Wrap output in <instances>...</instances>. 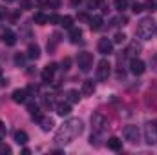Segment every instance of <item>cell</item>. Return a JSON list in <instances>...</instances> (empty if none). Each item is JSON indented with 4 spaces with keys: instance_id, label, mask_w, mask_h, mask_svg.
Here are the masks:
<instances>
[{
    "instance_id": "6da1fadb",
    "label": "cell",
    "mask_w": 157,
    "mask_h": 155,
    "mask_svg": "<svg viewBox=\"0 0 157 155\" xmlns=\"http://www.w3.org/2000/svg\"><path fill=\"white\" fill-rule=\"evenodd\" d=\"M82 133V120L80 119H68L55 133V144L59 146H64V144H70L75 137H78Z\"/></svg>"
},
{
    "instance_id": "7a4b0ae2",
    "label": "cell",
    "mask_w": 157,
    "mask_h": 155,
    "mask_svg": "<svg viewBox=\"0 0 157 155\" xmlns=\"http://www.w3.org/2000/svg\"><path fill=\"white\" fill-rule=\"evenodd\" d=\"M154 31H155V22H154L152 17H148V18H143V20L139 22L135 35H137L139 39H143V40H148V39H152Z\"/></svg>"
},
{
    "instance_id": "3957f363",
    "label": "cell",
    "mask_w": 157,
    "mask_h": 155,
    "mask_svg": "<svg viewBox=\"0 0 157 155\" xmlns=\"http://www.w3.org/2000/svg\"><path fill=\"white\" fill-rule=\"evenodd\" d=\"M77 64H78V68H80L82 73H88V71L91 70V66H93V55L88 53V51L80 53L77 57Z\"/></svg>"
},
{
    "instance_id": "277c9868",
    "label": "cell",
    "mask_w": 157,
    "mask_h": 155,
    "mask_svg": "<svg viewBox=\"0 0 157 155\" xmlns=\"http://www.w3.org/2000/svg\"><path fill=\"white\" fill-rule=\"evenodd\" d=\"M122 137H124V141H128L130 144H135V142H139V139H141V131H139L137 126H126V128L122 130Z\"/></svg>"
},
{
    "instance_id": "5b68a950",
    "label": "cell",
    "mask_w": 157,
    "mask_h": 155,
    "mask_svg": "<svg viewBox=\"0 0 157 155\" xmlns=\"http://www.w3.org/2000/svg\"><path fill=\"white\" fill-rule=\"evenodd\" d=\"M110 70H112L110 62H108L106 59H102V60L97 64V71H95V77H97V80H106V78H108V75H110Z\"/></svg>"
},
{
    "instance_id": "8992f818",
    "label": "cell",
    "mask_w": 157,
    "mask_h": 155,
    "mask_svg": "<svg viewBox=\"0 0 157 155\" xmlns=\"http://www.w3.org/2000/svg\"><path fill=\"white\" fill-rule=\"evenodd\" d=\"M91 126H93V131L101 135L104 131V128H106V119H104V115L102 113H93V117H91Z\"/></svg>"
},
{
    "instance_id": "52a82bcc",
    "label": "cell",
    "mask_w": 157,
    "mask_h": 155,
    "mask_svg": "<svg viewBox=\"0 0 157 155\" xmlns=\"http://www.w3.org/2000/svg\"><path fill=\"white\" fill-rule=\"evenodd\" d=\"M144 139L148 144H155L157 142V128L154 122H146L144 124Z\"/></svg>"
},
{
    "instance_id": "ba28073f",
    "label": "cell",
    "mask_w": 157,
    "mask_h": 155,
    "mask_svg": "<svg viewBox=\"0 0 157 155\" xmlns=\"http://www.w3.org/2000/svg\"><path fill=\"white\" fill-rule=\"evenodd\" d=\"M130 71L139 77V75H143V73L146 71V64H144L141 59H132V60H130Z\"/></svg>"
},
{
    "instance_id": "9c48e42d",
    "label": "cell",
    "mask_w": 157,
    "mask_h": 155,
    "mask_svg": "<svg viewBox=\"0 0 157 155\" xmlns=\"http://www.w3.org/2000/svg\"><path fill=\"white\" fill-rule=\"evenodd\" d=\"M144 102H146V106H148V108H157V80H154L152 89L146 93Z\"/></svg>"
},
{
    "instance_id": "30bf717a",
    "label": "cell",
    "mask_w": 157,
    "mask_h": 155,
    "mask_svg": "<svg viewBox=\"0 0 157 155\" xmlns=\"http://www.w3.org/2000/svg\"><path fill=\"white\" fill-rule=\"evenodd\" d=\"M97 49H99V53H102V55H110L112 49H113V44H112V40H108V39H101L99 44H97Z\"/></svg>"
},
{
    "instance_id": "8fae6325",
    "label": "cell",
    "mask_w": 157,
    "mask_h": 155,
    "mask_svg": "<svg viewBox=\"0 0 157 155\" xmlns=\"http://www.w3.org/2000/svg\"><path fill=\"white\" fill-rule=\"evenodd\" d=\"M93 91H95V82H93V80H84V82H82V89H80V93H82L84 97H90Z\"/></svg>"
},
{
    "instance_id": "7c38bea8",
    "label": "cell",
    "mask_w": 157,
    "mask_h": 155,
    "mask_svg": "<svg viewBox=\"0 0 157 155\" xmlns=\"http://www.w3.org/2000/svg\"><path fill=\"white\" fill-rule=\"evenodd\" d=\"M55 71H57V64H48V66L42 70V78H44V80H51L53 75H55Z\"/></svg>"
},
{
    "instance_id": "4fadbf2b",
    "label": "cell",
    "mask_w": 157,
    "mask_h": 155,
    "mask_svg": "<svg viewBox=\"0 0 157 155\" xmlns=\"http://www.w3.org/2000/svg\"><path fill=\"white\" fill-rule=\"evenodd\" d=\"M106 144H108V148H110V150H113V152H119V150L122 148V141H121L119 137H110Z\"/></svg>"
},
{
    "instance_id": "5bb4252c",
    "label": "cell",
    "mask_w": 157,
    "mask_h": 155,
    "mask_svg": "<svg viewBox=\"0 0 157 155\" xmlns=\"http://www.w3.org/2000/svg\"><path fill=\"white\" fill-rule=\"evenodd\" d=\"M11 97H13V100H15V102H26L28 91H26V89H15Z\"/></svg>"
},
{
    "instance_id": "9a60e30c",
    "label": "cell",
    "mask_w": 157,
    "mask_h": 155,
    "mask_svg": "<svg viewBox=\"0 0 157 155\" xmlns=\"http://www.w3.org/2000/svg\"><path fill=\"white\" fill-rule=\"evenodd\" d=\"M15 141H17V144H22L24 146L29 141V137H28V133L24 130H18V131H15Z\"/></svg>"
},
{
    "instance_id": "2e32d148",
    "label": "cell",
    "mask_w": 157,
    "mask_h": 155,
    "mask_svg": "<svg viewBox=\"0 0 157 155\" xmlns=\"http://www.w3.org/2000/svg\"><path fill=\"white\" fill-rule=\"evenodd\" d=\"M2 37H4V42H6L7 46H15V42H17V35H15L11 29H6Z\"/></svg>"
},
{
    "instance_id": "e0dca14e",
    "label": "cell",
    "mask_w": 157,
    "mask_h": 155,
    "mask_svg": "<svg viewBox=\"0 0 157 155\" xmlns=\"http://www.w3.org/2000/svg\"><path fill=\"white\" fill-rule=\"evenodd\" d=\"M70 112H71V104H70V102H62V104L57 106V113H59L60 117L70 115Z\"/></svg>"
},
{
    "instance_id": "ac0fdd59",
    "label": "cell",
    "mask_w": 157,
    "mask_h": 155,
    "mask_svg": "<svg viewBox=\"0 0 157 155\" xmlns=\"http://www.w3.org/2000/svg\"><path fill=\"white\" fill-rule=\"evenodd\" d=\"M28 57L33 59V60H37L40 57V47L37 44H29V47H28Z\"/></svg>"
},
{
    "instance_id": "d6986e66",
    "label": "cell",
    "mask_w": 157,
    "mask_h": 155,
    "mask_svg": "<svg viewBox=\"0 0 157 155\" xmlns=\"http://www.w3.org/2000/svg\"><path fill=\"white\" fill-rule=\"evenodd\" d=\"M80 37H82V31L78 28H70V40L73 44H77L78 40H80Z\"/></svg>"
},
{
    "instance_id": "ffe728a7",
    "label": "cell",
    "mask_w": 157,
    "mask_h": 155,
    "mask_svg": "<svg viewBox=\"0 0 157 155\" xmlns=\"http://www.w3.org/2000/svg\"><path fill=\"white\" fill-rule=\"evenodd\" d=\"M90 26H91L93 31H99V29L102 28V17H93V18H90Z\"/></svg>"
},
{
    "instance_id": "44dd1931",
    "label": "cell",
    "mask_w": 157,
    "mask_h": 155,
    "mask_svg": "<svg viewBox=\"0 0 157 155\" xmlns=\"http://www.w3.org/2000/svg\"><path fill=\"white\" fill-rule=\"evenodd\" d=\"M40 126H42V130H44V131H49V130L55 126V122H53V119L44 117V119H40Z\"/></svg>"
},
{
    "instance_id": "7402d4cb",
    "label": "cell",
    "mask_w": 157,
    "mask_h": 155,
    "mask_svg": "<svg viewBox=\"0 0 157 155\" xmlns=\"http://www.w3.org/2000/svg\"><path fill=\"white\" fill-rule=\"evenodd\" d=\"M33 22L39 24V26H46V24H48V15H44V13H35Z\"/></svg>"
},
{
    "instance_id": "603a6c76",
    "label": "cell",
    "mask_w": 157,
    "mask_h": 155,
    "mask_svg": "<svg viewBox=\"0 0 157 155\" xmlns=\"http://www.w3.org/2000/svg\"><path fill=\"white\" fill-rule=\"evenodd\" d=\"M66 100H68L70 104H75V102H78V91H75V89H70V91L66 93Z\"/></svg>"
},
{
    "instance_id": "cb8c5ba5",
    "label": "cell",
    "mask_w": 157,
    "mask_h": 155,
    "mask_svg": "<svg viewBox=\"0 0 157 155\" xmlns=\"http://www.w3.org/2000/svg\"><path fill=\"white\" fill-rule=\"evenodd\" d=\"M60 26H64L66 29H70V28H73V17H70V15H66V17H62V18H60Z\"/></svg>"
},
{
    "instance_id": "d4e9b609",
    "label": "cell",
    "mask_w": 157,
    "mask_h": 155,
    "mask_svg": "<svg viewBox=\"0 0 157 155\" xmlns=\"http://www.w3.org/2000/svg\"><path fill=\"white\" fill-rule=\"evenodd\" d=\"M57 44H59V35L55 33V35L51 37V40L48 42V51H49V53H53V51H55V47H57Z\"/></svg>"
},
{
    "instance_id": "484cf974",
    "label": "cell",
    "mask_w": 157,
    "mask_h": 155,
    "mask_svg": "<svg viewBox=\"0 0 157 155\" xmlns=\"http://www.w3.org/2000/svg\"><path fill=\"white\" fill-rule=\"evenodd\" d=\"M42 102H44V106H46V108L55 106V99H53L51 95H44V97H42Z\"/></svg>"
},
{
    "instance_id": "4316f807",
    "label": "cell",
    "mask_w": 157,
    "mask_h": 155,
    "mask_svg": "<svg viewBox=\"0 0 157 155\" xmlns=\"http://www.w3.org/2000/svg\"><path fill=\"white\" fill-rule=\"evenodd\" d=\"M24 62H26V57L20 55V53H17V55H15V64H17V66H24Z\"/></svg>"
},
{
    "instance_id": "83f0119b",
    "label": "cell",
    "mask_w": 157,
    "mask_h": 155,
    "mask_svg": "<svg viewBox=\"0 0 157 155\" xmlns=\"http://www.w3.org/2000/svg\"><path fill=\"white\" fill-rule=\"evenodd\" d=\"M124 40H126V35H124V33H117V35L113 37V42H115V44H122Z\"/></svg>"
},
{
    "instance_id": "f1b7e54d",
    "label": "cell",
    "mask_w": 157,
    "mask_h": 155,
    "mask_svg": "<svg viewBox=\"0 0 157 155\" xmlns=\"http://www.w3.org/2000/svg\"><path fill=\"white\" fill-rule=\"evenodd\" d=\"M126 0H115V7H117L119 11H122V9H126Z\"/></svg>"
},
{
    "instance_id": "f546056e",
    "label": "cell",
    "mask_w": 157,
    "mask_h": 155,
    "mask_svg": "<svg viewBox=\"0 0 157 155\" xmlns=\"http://www.w3.org/2000/svg\"><path fill=\"white\" fill-rule=\"evenodd\" d=\"M48 22H49V24H59V22H60V17H59V15H49V17H48Z\"/></svg>"
},
{
    "instance_id": "4dcf8cb0",
    "label": "cell",
    "mask_w": 157,
    "mask_h": 155,
    "mask_svg": "<svg viewBox=\"0 0 157 155\" xmlns=\"http://www.w3.org/2000/svg\"><path fill=\"white\" fill-rule=\"evenodd\" d=\"M132 9H133V13H141V11H143V4H139V2H135V4L132 6Z\"/></svg>"
},
{
    "instance_id": "1f68e13d",
    "label": "cell",
    "mask_w": 157,
    "mask_h": 155,
    "mask_svg": "<svg viewBox=\"0 0 157 155\" xmlns=\"http://www.w3.org/2000/svg\"><path fill=\"white\" fill-rule=\"evenodd\" d=\"M70 66H71V59L66 57V59L62 60V70H70Z\"/></svg>"
},
{
    "instance_id": "d6a6232c",
    "label": "cell",
    "mask_w": 157,
    "mask_h": 155,
    "mask_svg": "<svg viewBox=\"0 0 157 155\" xmlns=\"http://www.w3.org/2000/svg\"><path fill=\"white\" fill-rule=\"evenodd\" d=\"M146 7H148L150 11H154V9L157 7V2L155 0H148V2H146Z\"/></svg>"
},
{
    "instance_id": "836d02e7",
    "label": "cell",
    "mask_w": 157,
    "mask_h": 155,
    "mask_svg": "<svg viewBox=\"0 0 157 155\" xmlns=\"http://www.w3.org/2000/svg\"><path fill=\"white\" fill-rule=\"evenodd\" d=\"M0 153H11V148L7 144H0Z\"/></svg>"
},
{
    "instance_id": "e575fe53",
    "label": "cell",
    "mask_w": 157,
    "mask_h": 155,
    "mask_svg": "<svg viewBox=\"0 0 157 155\" xmlns=\"http://www.w3.org/2000/svg\"><path fill=\"white\" fill-rule=\"evenodd\" d=\"M6 137V126H4V122L0 120V141Z\"/></svg>"
},
{
    "instance_id": "d590c367",
    "label": "cell",
    "mask_w": 157,
    "mask_h": 155,
    "mask_svg": "<svg viewBox=\"0 0 157 155\" xmlns=\"http://www.w3.org/2000/svg\"><path fill=\"white\" fill-rule=\"evenodd\" d=\"M99 2H101V0H90V6H97Z\"/></svg>"
},
{
    "instance_id": "8d00e7d4",
    "label": "cell",
    "mask_w": 157,
    "mask_h": 155,
    "mask_svg": "<svg viewBox=\"0 0 157 155\" xmlns=\"http://www.w3.org/2000/svg\"><path fill=\"white\" fill-rule=\"evenodd\" d=\"M0 77H2V68H0Z\"/></svg>"
},
{
    "instance_id": "74e56055",
    "label": "cell",
    "mask_w": 157,
    "mask_h": 155,
    "mask_svg": "<svg viewBox=\"0 0 157 155\" xmlns=\"http://www.w3.org/2000/svg\"><path fill=\"white\" fill-rule=\"evenodd\" d=\"M154 124H155V128H157V120H155V122H154Z\"/></svg>"
},
{
    "instance_id": "f35d334b",
    "label": "cell",
    "mask_w": 157,
    "mask_h": 155,
    "mask_svg": "<svg viewBox=\"0 0 157 155\" xmlns=\"http://www.w3.org/2000/svg\"><path fill=\"white\" fill-rule=\"evenodd\" d=\"M6 2H13V0H6Z\"/></svg>"
}]
</instances>
